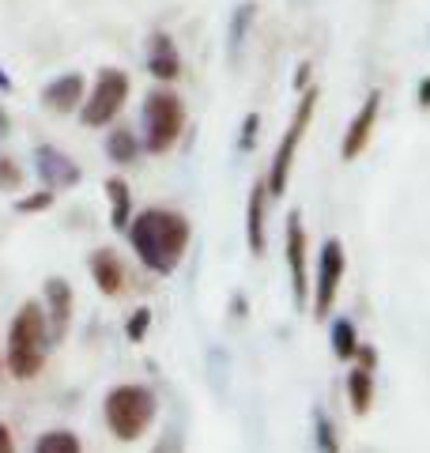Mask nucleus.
Instances as JSON below:
<instances>
[{
	"label": "nucleus",
	"mask_w": 430,
	"mask_h": 453,
	"mask_svg": "<svg viewBox=\"0 0 430 453\" xmlns=\"http://www.w3.org/2000/svg\"><path fill=\"white\" fill-rule=\"evenodd\" d=\"M8 88H12V80H8L4 73H0V91H8Z\"/></svg>",
	"instance_id": "32"
},
{
	"label": "nucleus",
	"mask_w": 430,
	"mask_h": 453,
	"mask_svg": "<svg viewBox=\"0 0 430 453\" xmlns=\"http://www.w3.org/2000/svg\"><path fill=\"white\" fill-rule=\"evenodd\" d=\"M106 196H110V223L125 231L133 219V196H128V181L125 178H106Z\"/></svg>",
	"instance_id": "16"
},
{
	"label": "nucleus",
	"mask_w": 430,
	"mask_h": 453,
	"mask_svg": "<svg viewBox=\"0 0 430 453\" xmlns=\"http://www.w3.org/2000/svg\"><path fill=\"white\" fill-rule=\"evenodd\" d=\"M106 155L118 166H133L140 159V144H136V133L133 129H113L106 136Z\"/></svg>",
	"instance_id": "18"
},
{
	"label": "nucleus",
	"mask_w": 430,
	"mask_h": 453,
	"mask_svg": "<svg viewBox=\"0 0 430 453\" xmlns=\"http://www.w3.org/2000/svg\"><path fill=\"white\" fill-rule=\"evenodd\" d=\"M46 348H50V321L42 303H23L19 314L12 318L8 329V344H4V366L12 371V378L31 381L38 378L42 363H46Z\"/></svg>",
	"instance_id": "2"
},
{
	"label": "nucleus",
	"mask_w": 430,
	"mask_h": 453,
	"mask_svg": "<svg viewBox=\"0 0 430 453\" xmlns=\"http://www.w3.org/2000/svg\"><path fill=\"white\" fill-rule=\"evenodd\" d=\"M313 427H318V446H321L325 453H336V449H340L336 431H333V423H328V416H325V412L313 416Z\"/></svg>",
	"instance_id": "23"
},
{
	"label": "nucleus",
	"mask_w": 430,
	"mask_h": 453,
	"mask_svg": "<svg viewBox=\"0 0 430 453\" xmlns=\"http://www.w3.org/2000/svg\"><path fill=\"white\" fill-rule=\"evenodd\" d=\"M91 280H95V288L103 291V295H121V288H125V268H121V261L113 257L110 250H95L91 253Z\"/></svg>",
	"instance_id": "14"
},
{
	"label": "nucleus",
	"mask_w": 430,
	"mask_h": 453,
	"mask_svg": "<svg viewBox=\"0 0 430 453\" xmlns=\"http://www.w3.org/2000/svg\"><path fill=\"white\" fill-rule=\"evenodd\" d=\"M19 181H23V170L16 166V159L0 155V189L12 193V189H19Z\"/></svg>",
	"instance_id": "24"
},
{
	"label": "nucleus",
	"mask_w": 430,
	"mask_h": 453,
	"mask_svg": "<svg viewBox=\"0 0 430 453\" xmlns=\"http://www.w3.org/2000/svg\"><path fill=\"white\" fill-rule=\"evenodd\" d=\"M348 396H351V408L358 416L370 412V404H374V371H366V366H355L348 374Z\"/></svg>",
	"instance_id": "17"
},
{
	"label": "nucleus",
	"mask_w": 430,
	"mask_h": 453,
	"mask_svg": "<svg viewBox=\"0 0 430 453\" xmlns=\"http://www.w3.org/2000/svg\"><path fill=\"white\" fill-rule=\"evenodd\" d=\"M265 201H268V186L257 181L250 193V208H246V242H250V253H257V257L265 253Z\"/></svg>",
	"instance_id": "15"
},
{
	"label": "nucleus",
	"mask_w": 430,
	"mask_h": 453,
	"mask_svg": "<svg viewBox=\"0 0 430 453\" xmlns=\"http://www.w3.org/2000/svg\"><path fill=\"white\" fill-rule=\"evenodd\" d=\"M378 110H381V95H378V91H370V95H366V103H363V110H358L355 118H351L348 136H343V144H340V155H343V159H358V155L366 151L370 136H374V125H378Z\"/></svg>",
	"instance_id": "10"
},
{
	"label": "nucleus",
	"mask_w": 430,
	"mask_h": 453,
	"mask_svg": "<svg viewBox=\"0 0 430 453\" xmlns=\"http://www.w3.org/2000/svg\"><path fill=\"white\" fill-rule=\"evenodd\" d=\"M42 103H46L53 113H76L83 106V76L80 73H65L53 83H46L42 91Z\"/></svg>",
	"instance_id": "12"
},
{
	"label": "nucleus",
	"mask_w": 430,
	"mask_h": 453,
	"mask_svg": "<svg viewBox=\"0 0 430 453\" xmlns=\"http://www.w3.org/2000/svg\"><path fill=\"white\" fill-rule=\"evenodd\" d=\"M53 201H57V189H42V193H35V196H23V201L16 204V211L31 216V211H46Z\"/></svg>",
	"instance_id": "25"
},
{
	"label": "nucleus",
	"mask_w": 430,
	"mask_h": 453,
	"mask_svg": "<svg viewBox=\"0 0 430 453\" xmlns=\"http://www.w3.org/2000/svg\"><path fill=\"white\" fill-rule=\"evenodd\" d=\"M46 321L53 325V340H65L72 321V288L61 276L46 280Z\"/></svg>",
	"instance_id": "13"
},
{
	"label": "nucleus",
	"mask_w": 430,
	"mask_h": 453,
	"mask_svg": "<svg viewBox=\"0 0 430 453\" xmlns=\"http://www.w3.org/2000/svg\"><path fill=\"white\" fill-rule=\"evenodd\" d=\"M295 83L306 91V83H310V65H298V76H295Z\"/></svg>",
	"instance_id": "30"
},
{
	"label": "nucleus",
	"mask_w": 430,
	"mask_h": 453,
	"mask_svg": "<svg viewBox=\"0 0 430 453\" xmlns=\"http://www.w3.org/2000/svg\"><path fill=\"white\" fill-rule=\"evenodd\" d=\"M125 98H128V76L121 68H103L91 95L83 98V106H80V121L88 125V129H106V125L121 113Z\"/></svg>",
	"instance_id": "6"
},
{
	"label": "nucleus",
	"mask_w": 430,
	"mask_h": 453,
	"mask_svg": "<svg viewBox=\"0 0 430 453\" xmlns=\"http://www.w3.org/2000/svg\"><path fill=\"white\" fill-rule=\"evenodd\" d=\"M185 129V106L174 91H151L143 98V148L151 155H166L178 144V136Z\"/></svg>",
	"instance_id": "4"
},
{
	"label": "nucleus",
	"mask_w": 430,
	"mask_h": 453,
	"mask_svg": "<svg viewBox=\"0 0 430 453\" xmlns=\"http://www.w3.org/2000/svg\"><path fill=\"white\" fill-rule=\"evenodd\" d=\"M155 419V393L143 386H118L106 393V427L118 442H136Z\"/></svg>",
	"instance_id": "3"
},
{
	"label": "nucleus",
	"mask_w": 430,
	"mask_h": 453,
	"mask_svg": "<svg viewBox=\"0 0 430 453\" xmlns=\"http://www.w3.org/2000/svg\"><path fill=\"white\" fill-rule=\"evenodd\" d=\"M419 103H423V106H430V80H423V83H419Z\"/></svg>",
	"instance_id": "31"
},
{
	"label": "nucleus",
	"mask_w": 430,
	"mask_h": 453,
	"mask_svg": "<svg viewBox=\"0 0 430 453\" xmlns=\"http://www.w3.org/2000/svg\"><path fill=\"white\" fill-rule=\"evenodd\" d=\"M355 359H358V366H366V371H374V363H378V351H374V348H363V344H358Z\"/></svg>",
	"instance_id": "27"
},
{
	"label": "nucleus",
	"mask_w": 430,
	"mask_h": 453,
	"mask_svg": "<svg viewBox=\"0 0 430 453\" xmlns=\"http://www.w3.org/2000/svg\"><path fill=\"white\" fill-rule=\"evenodd\" d=\"M125 231L128 242H133V253L159 276H170L181 265L193 238L189 219L170 208H143L136 219H128Z\"/></svg>",
	"instance_id": "1"
},
{
	"label": "nucleus",
	"mask_w": 430,
	"mask_h": 453,
	"mask_svg": "<svg viewBox=\"0 0 430 453\" xmlns=\"http://www.w3.org/2000/svg\"><path fill=\"white\" fill-rule=\"evenodd\" d=\"M257 129H261V118H257V113H246V121H242V140H238V148H242V151H250V148H253Z\"/></svg>",
	"instance_id": "26"
},
{
	"label": "nucleus",
	"mask_w": 430,
	"mask_h": 453,
	"mask_svg": "<svg viewBox=\"0 0 430 453\" xmlns=\"http://www.w3.org/2000/svg\"><path fill=\"white\" fill-rule=\"evenodd\" d=\"M148 325H151V310H148V306H140L136 314L125 321V336L133 340V344H140V340L148 336Z\"/></svg>",
	"instance_id": "22"
},
{
	"label": "nucleus",
	"mask_w": 430,
	"mask_h": 453,
	"mask_svg": "<svg viewBox=\"0 0 430 453\" xmlns=\"http://www.w3.org/2000/svg\"><path fill=\"white\" fill-rule=\"evenodd\" d=\"M0 366H4V356H0Z\"/></svg>",
	"instance_id": "33"
},
{
	"label": "nucleus",
	"mask_w": 430,
	"mask_h": 453,
	"mask_svg": "<svg viewBox=\"0 0 430 453\" xmlns=\"http://www.w3.org/2000/svg\"><path fill=\"white\" fill-rule=\"evenodd\" d=\"M283 257L291 268V291L295 303L303 306L310 295V273H306V226H303V211L287 216V234H283Z\"/></svg>",
	"instance_id": "8"
},
{
	"label": "nucleus",
	"mask_w": 430,
	"mask_h": 453,
	"mask_svg": "<svg viewBox=\"0 0 430 453\" xmlns=\"http://www.w3.org/2000/svg\"><path fill=\"white\" fill-rule=\"evenodd\" d=\"M148 73L155 80H178L181 76V57H178V46H174V38L163 35V31H155L148 38Z\"/></svg>",
	"instance_id": "11"
},
{
	"label": "nucleus",
	"mask_w": 430,
	"mask_h": 453,
	"mask_svg": "<svg viewBox=\"0 0 430 453\" xmlns=\"http://www.w3.org/2000/svg\"><path fill=\"white\" fill-rule=\"evenodd\" d=\"M253 16H257V4H250V0H246V4H238V12L231 16V35H227V38H231V57H234V61L242 53V42H246V31H250Z\"/></svg>",
	"instance_id": "19"
},
{
	"label": "nucleus",
	"mask_w": 430,
	"mask_h": 453,
	"mask_svg": "<svg viewBox=\"0 0 430 453\" xmlns=\"http://www.w3.org/2000/svg\"><path fill=\"white\" fill-rule=\"evenodd\" d=\"M333 351H336V359H355V351H358V333H355V325L348 318H340L333 325Z\"/></svg>",
	"instance_id": "20"
},
{
	"label": "nucleus",
	"mask_w": 430,
	"mask_h": 453,
	"mask_svg": "<svg viewBox=\"0 0 430 453\" xmlns=\"http://www.w3.org/2000/svg\"><path fill=\"white\" fill-rule=\"evenodd\" d=\"M12 449H16V442H12V431L0 423V453H12Z\"/></svg>",
	"instance_id": "28"
},
{
	"label": "nucleus",
	"mask_w": 430,
	"mask_h": 453,
	"mask_svg": "<svg viewBox=\"0 0 430 453\" xmlns=\"http://www.w3.org/2000/svg\"><path fill=\"white\" fill-rule=\"evenodd\" d=\"M35 449L38 453H80L83 446H80V438L72 434V431H46L35 442Z\"/></svg>",
	"instance_id": "21"
},
{
	"label": "nucleus",
	"mask_w": 430,
	"mask_h": 453,
	"mask_svg": "<svg viewBox=\"0 0 430 453\" xmlns=\"http://www.w3.org/2000/svg\"><path fill=\"white\" fill-rule=\"evenodd\" d=\"M313 110H318V88H306L303 98H298V110H295V121L291 129H287V136L280 140L276 155H272V170H268V196H283L287 193V178H291V166H295V151L298 144H303V136L310 129V118Z\"/></svg>",
	"instance_id": "5"
},
{
	"label": "nucleus",
	"mask_w": 430,
	"mask_h": 453,
	"mask_svg": "<svg viewBox=\"0 0 430 453\" xmlns=\"http://www.w3.org/2000/svg\"><path fill=\"white\" fill-rule=\"evenodd\" d=\"M8 133H12V118H8V110L0 106V140H4Z\"/></svg>",
	"instance_id": "29"
},
{
	"label": "nucleus",
	"mask_w": 430,
	"mask_h": 453,
	"mask_svg": "<svg viewBox=\"0 0 430 453\" xmlns=\"http://www.w3.org/2000/svg\"><path fill=\"white\" fill-rule=\"evenodd\" d=\"M35 170H38V178L46 181V189H72V186H80V178H83V170L72 163L65 151H57L50 144L35 148Z\"/></svg>",
	"instance_id": "9"
},
{
	"label": "nucleus",
	"mask_w": 430,
	"mask_h": 453,
	"mask_svg": "<svg viewBox=\"0 0 430 453\" xmlns=\"http://www.w3.org/2000/svg\"><path fill=\"white\" fill-rule=\"evenodd\" d=\"M343 268H348V257H343V246L336 238H328L318 253V295H313V314L325 318L336 303V291H340V280H343Z\"/></svg>",
	"instance_id": "7"
}]
</instances>
